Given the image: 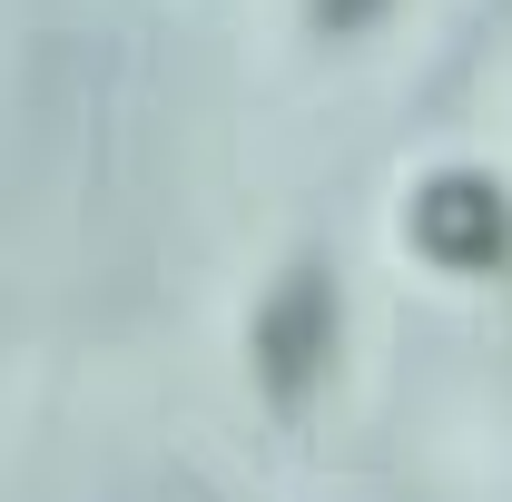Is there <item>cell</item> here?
<instances>
[{
    "instance_id": "obj_1",
    "label": "cell",
    "mask_w": 512,
    "mask_h": 502,
    "mask_svg": "<svg viewBox=\"0 0 512 502\" xmlns=\"http://www.w3.org/2000/svg\"><path fill=\"white\" fill-rule=\"evenodd\" d=\"M335 345H345V296H335V276H325V256H296L276 286H266V306H256V394L276 404V414H306L335 375Z\"/></svg>"
},
{
    "instance_id": "obj_2",
    "label": "cell",
    "mask_w": 512,
    "mask_h": 502,
    "mask_svg": "<svg viewBox=\"0 0 512 502\" xmlns=\"http://www.w3.org/2000/svg\"><path fill=\"white\" fill-rule=\"evenodd\" d=\"M404 237L444 276H503L512 266V188L483 178V168H434L414 188V207H404Z\"/></svg>"
},
{
    "instance_id": "obj_3",
    "label": "cell",
    "mask_w": 512,
    "mask_h": 502,
    "mask_svg": "<svg viewBox=\"0 0 512 502\" xmlns=\"http://www.w3.org/2000/svg\"><path fill=\"white\" fill-rule=\"evenodd\" d=\"M375 10H384V0H306V20H316L325 40H345V30H365Z\"/></svg>"
}]
</instances>
